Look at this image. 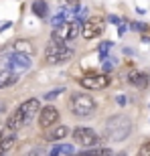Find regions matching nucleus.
Segmentation results:
<instances>
[{
  "instance_id": "obj_8",
  "label": "nucleus",
  "mask_w": 150,
  "mask_h": 156,
  "mask_svg": "<svg viewBox=\"0 0 150 156\" xmlns=\"http://www.w3.org/2000/svg\"><path fill=\"white\" fill-rule=\"evenodd\" d=\"M18 110H20V114H23V118H24V124L29 126L30 122L35 120V114L41 112V104H39L37 98H30V99H27V101H23V104L18 105Z\"/></svg>"
},
{
  "instance_id": "obj_34",
  "label": "nucleus",
  "mask_w": 150,
  "mask_h": 156,
  "mask_svg": "<svg viewBox=\"0 0 150 156\" xmlns=\"http://www.w3.org/2000/svg\"><path fill=\"white\" fill-rule=\"evenodd\" d=\"M2 130H4V124H2V118H0V138H2Z\"/></svg>"
},
{
  "instance_id": "obj_27",
  "label": "nucleus",
  "mask_w": 150,
  "mask_h": 156,
  "mask_svg": "<svg viewBox=\"0 0 150 156\" xmlns=\"http://www.w3.org/2000/svg\"><path fill=\"white\" fill-rule=\"evenodd\" d=\"M59 154H61V144H55L51 150H49V156H59Z\"/></svg>"
},
{
  "instance_id": "obj_11",
  "label": "nucleus",
  "mask_w": 150,
  "mask_h": 156,
  "mask_svg": "<svg viewBox=\"0 0 150 156\" xmlns=\"http://www.w3.org/2000/svg\"><path fill=\"white\" fill-rule=\"evenodd\" d=\"M18 81V73L10 69H0V89H6V87H12Z\"/></svg>"
},
{
  "instance_id": "obj_25",
  "label": "nucleus",
  "mask_w": 150,
  "mask_h": 156,
  "mask_svg": "<svg viewBox=\"0 0 150 156\" xmlns=\"http://www.w3.org/2000/svg\"><path fill=\"white\" fill-rule=\"evenodd\" d=\"M73 150L75 148L71 144H61V154L63 156H73Z\"/></svg>"
},
{
  "instance_id": "obj_9",
  "label": "nucleus",
  "mask_w": 150,
  "mask_h": 156,
  "mask_svg": "<svg viewBox=\"0 0 150 156\" xmlns=\"http://www.w3.org/2000/svg\"><path fill=\"white\" fill-rule=\"evenodd\" d=\"M102 33H104V23L102 20H85V23L81 24V35L87 41L99 37Z\"/></svg>"
},
{
  "instance_id": "obj_28",
  "label": "nucleus",
  "mask_w": 150,
  "mask_h": 156,
  "mask_svg": "<svg viewBox=\"0 0 150 156\" xmlns=\"http://www.w3.org/2000/svg\"><path fill=\"white\" fill-rule=\"evenodd\" d=\"M108 20H110L112 24H118V27L122 24V18H120V16H116V14H110V18H108Z\"/></svg>"
},
{
  "instance_id": "obj_23",
  "label": "nucleus",
  "mask_w": 150,
  "mask_h": 156,
  "mask_svg": "<svg viewBox=\"0 0 150 156\" xmlns=\"http://www.w3.org/2000/svg\"><path fill=\"white\" fill-rule=\"evenodd\" d=\"M116 63H118V61H116L114 57H105L104 63H102V69H104V71H112L116 67Z\"/></svg>"
},
{
  "instance_id": "obj_12",
  "label": "nucleus",
  "mask_w": 150,
  "mask_h": 156,
  "mask_svg": "<svg viewBox=\"0 0 150 156\" xmlns=\"http://www.w3.org/2000/svg\"><path fill=\"white\" fill-rule=\"evenodd\" d=\"M14 53H18V55H27V57H30V55L35 53V47H33V43H30L29 39H18L16 43H14Z\"/></svg>"
},
{
  "instance_id": "obj_20",
  "label": "nucleus",
  "mask_w": 150,
  "mask_h": 156,
  "mask_svg": "<svg viewBox=\"0 0 150 156\" xmlns=\"http://www.w3.org/2000/svg\"><path fill=\"white\" fill-rule=\"evenodd\" d=\"M79 35H81V23H77V20L69 23V41L77 39Z\"/></svg>"
},
{
  "instance_id": "obj_24",
  "label": "nucleus",
  "mask_w": 150,
  "mask_h": 156,
  "mask_svg": "<svg viewBox=\"0 0 150 156\" xmlns=\"http://www.w3.org/2000/svg\"><path fill=\"white\" fill-rule=\"evenodd\" d=\"M138 156H150V140H148V142H144V144L140 146Z\"/></svg>"
},
{
  "instance_id": "obj_19",
  "label": "nucleus",
  "mask_w": 150,
  "mask_h": 156,
  "mask_svg": "<svg viewBox=\"0 0 150 156\" xmlns=\"http://www.w3.org/2000/svg\"><path fill=\"white\" fill-rule=\"evenodd\" d=\"M63 93H65V87H55V89H51V91H47L45 95H43V99L53 101V99H57L59 95H63Z\"/></svg>"
},
{
  "instance_id": "obj_29",
  "label": "nucleus",
  "mask_w": 150,
  "mask_h": 156,
  "mask_svg": "<svg viewBox=\"0 0 150 156\" xmlns=\"http://www.w3.org/2000/svg\"><path fill=\"white\" fill-rule=\"evenodd\" d=\"M116 104H118V105H126L128 98H126V95H118V98H116Z\"/></svg>"
},
{
  "instance_id": "obj_30",
  "label": "nucleus",
  "mask_w": 150,
  "mask_h": 156,
  "mask_svg": "<svg viewBox=\"0 0 150 156\" xmlns=\"http://www.w3.org/2000/svg\"><path fill=\"white\" fill-rule=\"evenodd\" d=\"M126 30H128V27H126V24H120V27H118V35H120V37H124V35H126Z\"/></svg>"
},
{
  "instance_id": "obj_4",
  "label": "nucleus",
  "mask_w": 150,
  "mask_h": 156,
  "mask_svg": "<svg viewBox=\"0 0 150 156\" xmlns=\"http://www.w3.org/2000/svg\"><path fill=\"white\" fill-rule=\"evenodd\" d=\"M73 140L75 144L83 146V148H87V150H91L93 146L99 142V136L95 134V130H91V128H85V126H77L73 128Z\"/></svg>"
},
{
  "instance_id": "obj_10",
  "label": "nucleus",
  "mask_w": 150,
  "mask_h": 156,
  "mask_svg": "<svg viewBox=\"0 0 150 156\" xmlns=\"http://www.w3.org/2000/svg\"><path fill=\"white\" fill-rule=\"evenodd\" d=\"M128 83H132V85L138 87V89H146L148 83H150V77H148V73H144V71L132 69L130 73H128Z\"/></svg>"
},
{
  "instance_id": "obj_21",
  "label": "nucleus",
  "mask_w": 150,
  "mask_h": 156,
  "mask_svg": "<svg viewBox=\"0 0 150 156\" xmlns=\"http://www.w3.org/2000/svg\"><path fill=\"white\" fill-rule=\"evenodd\" d=\"M24 156H49V150L43 148V146H33V148L27 150V154H24Z\"/></svg>"
},
{
  "instance_id": "obj_16",
  "label": "nucleus",
  "mask_w": 150,
  "mask_h": 156,
  "mask_svg": "<svg viewBox=\"0 0 150 156\" xmlns=\"http://www.w3.org/2000/svg\"><path fill=\"white\" fill-rule=\"evenodd\" d=\"M14 142H16V134H8V136H2L0 138V152L4 154V152H8L14 146Z\"/></svg>"
},
{
  "instance_id": "obj_31",
  "label": "nucleus",
  "mask_w": 150,
  "mask_h": 156,
  "mask_svg": "<svg viewBox=\"0 0 150 156\" xmlns=\"http://www.w3.org/2000/svg\"><path fill=\"white\" fill-rule=\"evenodd\" d=\"M79 4H81V0H67V6H75L77 8Z\"/></svg>"
},
{
  "instance_id": "obj_13",
  "label": "nucleus",
  "mask_w": 150,
  "mask_h": 156,
  "mask_svg": "<svg viewBox=\"0 0 150 156\" xmlns=\"http://www.w3.org/2000/svg\"><path fill=\"white\" fill-rule=\"evenodd\" d=\"M51 41L65 45V43L69 41V23H63L61 27H57V29H55V33H53V37H51Z\"/></svg>"
},
{
  "instance_id": "obj_15",
  "label": "nucleus",
  "mask_w": 150,
  "mask_h": 156,
  "mask_svg": "<svg viewBox=\"0 0 150 156\" xmlns=\"http://www.w3.org/2000/svg\"><path fill=\"white\" fill-rule=\"evenodd\" d=\"M30 10H33V14H35V16L47 18V14H49V4H47V0H33Z\"/></svg>"
},
{
  "instance_id": "obj_26",
  "label": "nucleus",
  "mask_w": 150,
  "mask_h": 156,
  "mask_svg": "<svg viewBox=\"0 0 150 156\" xmlns=\"http://www.w3.org/2000/svg\"><path fill=\"white\" fill-rule=\"evenodd\" d=\"M130 29H134V30H148V27H146L144 23H132Z\"/></svg>"
},
{
  "instance_id": "obj_17",
  "label": "nucleus",
  "mask_w": 150,
  "mask_h": 156,
  "mask_svg": "<svg viewBox=\"0 0 150 156\" xmlns=\"http://www.w3.org/2000/svg\"><path fill=\"white\" fill-rule=\"evenodd\" d=\"M73 156H114V152L110 148H91V150L79 152V154H73Z\"/></svg>"
},
{
  "instance_id": "obj_1",
  "label": "nucleus",
  "mask_w": 150,
  "mask_h": 156,
  "mask_svg": "<svg viewBox=\"0 0 150 156\" xmlns=\"http://www.w3.org/2000/svg\"><path fill=\"white\" fill-rule=\"evenodd\" d=\"M132 118L126 114H116V116L108 118L105 122V138L110 142H122L132 134Z\"/></svg>"
},
{
  "instance_id": "obj_2",
  "label": "nucleus",
  "mask_w": 150,
  "mask_h": 156,
  "mask_svg": "<svg viewBox=\"0 0 150 156\" xmlns=\"http://www.w3.org/2000/svg\"><path fill=\"white\" fill-rule=\"evenodd\" d=\"M71 57H73V49H69L67 45H61V43H55V41H49L45 49V61L49 65L67 63Z\"/></svg>"
},
{
  "instance_id": "obj_7",
  "label": "nucleus",
  "mask_w": 150,
  "mask_h": 156,
  "mask_svg": "<svg viewBox=\"0 0 150 156\" xmlns=\"http://www.w3.org/2000/svg\"><path fill=\"white\" fill-rule=\"evenodd\" d=\"M57 120H59V110L57 108H53V105L41 108V112H39V126L41 128L49 130V128H53L57 124Z\"/></svg>"
},
{
  "instance_id": "obj_33",
  "label": "nucleus",
  "mask_w": 150,
  "mask_h": 156,
  "mask_svg": "<svg viewBox=\"0 0 150 156\" xmlns=\"http://www.w3.org/2000/svg\"><path fill=\"white\" fill-rule=\"evenodd\" d=\"M124 53H126V55H134V51L130 49V47H126V49H124Z\"/></svg>"
},
{
  "instance_id": "obj_3",
  "label": "nucleus",
  "mask_w": 150,
  "mask_h": 156,
  "mask_svg": "<svg viewBox=\"0 0 150 156\" xmlns=\"http://www.w3.org/2000/svg\"><path fill=\"white\" fill-rule=\"evenodd\" d=\"M69 108H71V112H73V116L89 118V116H93V112H95V99H93L91 95H87V93H75L73 98H71Z\"/></svg>"
},
{
  "instance_id": "obj_22",
  "label": "nucleus",
  "mask_w": 150,
  "mask_h": 156,
  "mask_svg": "<svg viewBox=\"0 0 150 156\" xmlns=\"http://www.w3.org/2000/svg\"><path fill=\"white\" fill-rule=\"evenodd\" d=\"M75 20H77V23L87 20V8H85V6H83V8H81V6H77V8H75Z\"/></svg>"
},
{
  "instance_id": "obj_36",
  "label": "nucleus",
  "mask_w": 150,
  "mask_h": 156,
  "mask_svg": "<svg viewBox=\"0 0 150 156\" xmlns=\"http://www.w3.org/2000/svg\"><path fill=\"white\" fill-rule=\"evenodd\" d=\"M0 156H2V152H0Z\"/></svg>"
},
{
  "instance_id": "obj_32",
  "label": "nucleus",
  "mask_w": 150,
  "mask_h": 156,
  "mask_svg": "<svg viewBox=\"0 0 150 156\" xmlns=\"http://www.w3.org/2000/svg\"><path fill=\"white\" fill-rule=\"evenodd\" d=\"M12 27V23H4V24H0V33H2V30H8Z\"/></svg>"
},
{
  "instance_id": "obj_18",
  "label": "nucleus",
  "mask_w": 150,
  "mask_h": 156,
  "mask_svg": "<svg viewBox=\"0 0 150 156\" xmlns=\"http://www.w3.org/2000/svg\"><path fill=\"white\" fill-rule=\"evenodd\" d=\"M112 47H114V43H112V41H104V43H99L98 53H99V59H102V61H104V59L108 57V55H110Z\"/></svg>"
},
{
  "instance_id": "obj_5",
  "label": "nucleus",
  "mask_w": 150,
  "mask_h": 156,
  "mask_svg": "<svg viewBox=\"0 0 150 156\" xmlns=\"http://www.w3.org/2000/svg\"><path fill=\"white\" fill-rule=\"evenodd\" d=\"M30 65H33V59L27 57V55H18V53H12L6 57V69L14 71V73H23V71H29Z\"/></svg>"
},
{
  "instance_id": "obj_35",
  "label": "nucleus",
  "mask_w": 150,
  "mask_h": 156,
  "mask_svg": "<svg viewBox=\"0 0 150 156\" xmlns=\"http://www.w3.org/2000/svg\"><path fill=\"white\" fill-rule=\"evenodd\" d=\"M116 156H126V154H116Z\"/></svg>"
},
{
  "instance_id": "obj_14",
  "label": "nucleus",
  "mask_w": 150,
  "mask_h": 156,
  "mask_svg": "<svg viewBox=\"0 0 150 156\" xmlns=\"http://www.w3.org/2000/svg\"><path fill=\"white\" fill-rule=\"evenodd\" d=\"M71 130L67 126H57V128H51L49 132L45 134L47 136V140H51V142H57V140H63V138H67V134H69Z\"/></svg>"
},
{
  "instance_id": "obj_6",
  "label": "nucleus",
  "mask_w": 150,
  "mask_h": 156,
  "mask_svg": "<svg viewBox=\"0 0 150 156\" xmlns=\"http://www.w3.org/2000/svg\"><path fill=\"white\" fill-rule=\"evenodd\" d=\"M79 85L85 89H105L110 85V77L105 73H93V75H85L79 79Z\"/></svg>"
}]
</instances>
